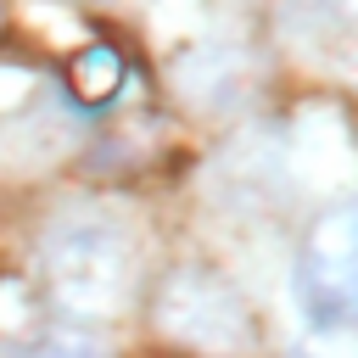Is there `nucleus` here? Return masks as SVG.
I'll return each instance as SVG.
<instances>
[{
  "label": "nucleus",
  "instance_id": "nucleus-1",
  "mask_svg": "<svg viewBox=\"0 0 358 358\" xmlns=\"http://www.w3.org/2000/svg\"><path fill=\"white\" fill-rule=\"evenodd\" d=\"M45 296L67 319H117L134 296V241L112 224H67L45 246Z\"/></svg>",
  "mask_w": 358,
  "mask_h": 358
},
{
  "label": "nucleus",
  "instance_id": "nucleus-2",
  "mask_svg": "<svg viewBox=\"0 0 358 358\" xmlns=\"http://www.w3.org/2000/svg\"><path fill=\"white\" fill-rule=\"evenodd\" d=\"M296 308L308 336H352L358 313V207H324L296 246Z\"/></svg>",
  "mask_w": 358,
  "mask_h": 358
},
{
  "label": "nucleus",
  "instance_id": "nucleus-3",
  "mask_svg": "<svg viewBox=\"0 0 358 358\" xmlns=\"http://www.w3.org/2000/svg\"><path fill=\"white\" fill-rule=\"evenodd\" d=\"M157 319H162V330H168L173 341L201 347V352H246V347L257 341V324H252L246 296H241L224 274H213V268H201V263L173 268V274L162 280V291H157Z\"/></svg>",
  "mask_w": 358,
  "mask_h": 358
},
{
  "label": "nucleus",
  "instance_id": "nucleus-4",
  "mask_svg": "<svg viewBox=\"0 0 358 358\" xmlns=\"http://www.w3.org/2000/svg\"><path fill=\"white\" fill-rule=\"evenodd\" d=\"M117 90H123V56H117L112 45H84V50H73V62H67V95H73L78 106L101 112Z\"/></svg>",
  "mask_w": 358,
  "mask_h": 358
},
{
  "label": "nucleus",
  "instance_id": "nucleus-5",
  "mask_svg": "<svg viewBox=\"0 0 358 358\" xmlns=\"http://www.w3.org/2000/svg\"><path fill=\"white\" fill-rule=\"evenodd\" d=\"M28 358H112V347H101V341L84 336V330H45V336L28 347Z\"/></svg>",
  "mask_w": 358,
  "mask_h": 358
},
{
  "label": "nucleus",
  "instance_id": "nucleus-6",
  "mask_svg": "<svg viewBox=\"0 0 358 358\" xmlns=\"http://www.w3.org/2000/svg\"><path fill=\"white\" fill-rule=\"evenodd\" d=\"M330 11L336 17H352V0H330Z\"/></svg>",
  "mask_w": 358,
  "mask_h": 358
}]
</instances>
